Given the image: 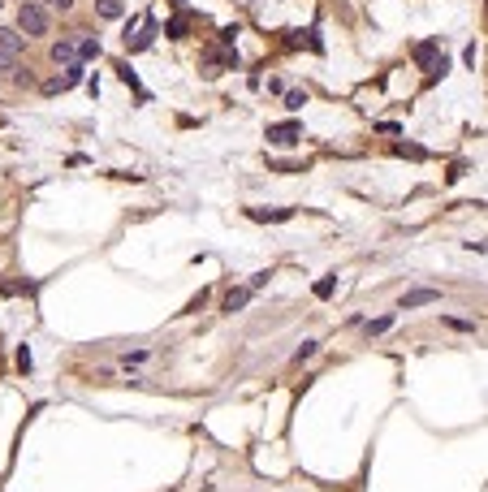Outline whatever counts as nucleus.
I'll list each match as a JSON object with an SVG mask.
<instances>
[{"label": "nucleus", "mask_w": 488, "mask_h": 492, "mask_svg": "<svg viewBox=\"0 0 488 492\" xmlns=\"http://www.w3.org/2000/svg\"><path fill=\"white\" fill-rule=\"evenodd\" d=\"M48 9L44 5H35V0H26L22 5V13H18V26L26 30V39H39V35H48Z\"/></svg>", "instance_id": "nucleus-1"}, {"label": "nucleus", "mask_w": 488, "mask_h": 492, "mask_svg": "<svg viewBox=\"0 0 488 492\" xmlns=\"http://www.w3.org/2000/svg\"><path fill=\"white\" fill-rule=\"evenodd\" d=\"M298 134H303V125H298V121L268 125V143H276V147H290V143H298Z\"/></svg>", "instance_id": "nucleus-2"}, {"label": "nucleus", "mask_w": 488, "mask_h": 492, "mask_svg": "<svg viewBox=\"0 0 488 492\" xmlns=\"http://www.w3.org/2000/svg\"><path fill=\"white\" fill-rule=\"evenodd\" d=\"M52 61L56 65H74L78 61V44H74V35H65V39L52 44Z\"/></svg>", "instance_id": "nucleus-3"}, {"label": "nucleus", "mask_w": 488, "mask_h": 492, "mask_svg": "<svg viewBox=\"0 0 488 492\" xmlns=\"http://www.w3.org/2000/svg\"><path fill=\"white\" fill-rule=\"evenodd\" d=\"M22 48H26V35H18V30H9V26H5V30H0V52H9V56H18Z\"/></svg>", "instance_id": "nucleus-4"}, {"label": "nucleus", "mask_w": 488, "mask_h": 492, "mask_svg": "<svg viewBox=\"0 0 488 492\" xmlns=\"http://www.w3.org/2000/svg\"><path fill=\"white\" fill-rule=\"evenodd\" d=\"M441 294L437 290H410L406 298H402V311H410V307H428V302H437Z\"/></svg>", "instance_id": "nucleus-5"}, {"label": "nucleus", "mask_w": 488, "mask_h": 492, "mask_svg": "<svg viewBox=\"0 0 488 492\" xmlns=\"http://www.w3.org/2000/svg\"><path fill=\"white\" fill-rule=\"evenodd\" d=\"M74 44H78V61H91V56H99V39H91V35H74Z\"/></svg>", "instance_id": "nucleus-6"}, {"label": "nucleus", "mask_w": 488, "mask_h": 492, "mask_svg": "<svg viewBox=\"0 0 488 492\" xmlns=\"http://www.w3.org/2000/svg\"><path fill=\"white\" fill-rule=\"evenodd\" d=\"M432 61H437V39H428V44H420V48H415V65L432 69Z\"/></svg>", "instance_id": "nucleus-7"}, {"label": "nucleus", "mask_w": 488, "mask_h": 492, "mask_svg": "<svg viewBox=\"0 0 488 492\" xmlns=\"http://www.w3.org/2000/svg\"><path fill=\"white\" fill-rule=\"evenodd\" d=\"M95 9H99V18H109V22L126 13V9H121V0H99V5H95Z\"/></svg>", "instance_id": "nucleus-8"}, {"label": "nucleus", "mask_w": 488, "mask_h": 492, "mask_svg": "<svg viewBox=\"0 0 488 492\" xmlns=\"http://www.w3.org/2000/svg\"><path fill=\"white\" fill-rule=\"evenodd\" d=\"M247 298H251V290H233V294L225 298V311H238V307H247Z\"/></svg>", "instance_id": "nucleus-9"}, {"label": "nucleus", "mask_w": 488, "mask_h": 492, "mask_svg": "<svg viewBox=\"0 0 488 492\" xmlns=\"http://www.w3.org/2000/svg\"><path fill=\"white\" fill-rule=\"evenodd\" d=\"M303 104H307V91H290V95H286V109H290V113H298Z\"/></svg>", "instance_id": "nucleus-10"}, {"label": "nucleus", "mask_w": 488, "mask_h": 492, "mask_svg": "<svg viewBox=\"0 0 488 492\" xmlns=\"http://www.w3.org/2000/svg\"><path fill=\"white\" fill-rule=\"evenodd\" d=\"M0 74H18V56H9V52H0Z\"/></svg>", "instance_id": "nucleus-11"}, {"label": "nucleus", "mask_w": 488, "mask_h": 492, "mask_svg": "<svg viewBox=\"0 0 488 492\" xmlns=\"http://www.w3.org/2000/svg\"><path fill=\"white\" fill-rule=\"evenodd\" d=\"M394 324V315H385V320H376V324H367V333H385Z\"/></svg>", "instance_id": "nucleus-12"}, {"label": "nucleus", "mask_w": 488, "mask_h": 492, "mask_svg": "<svg viewBox=\"0 0 488 492\" xmlns=\"http://www.w3.org/2000/svg\"><path fill=\"white\" fill-rule=\"evenodd\" d=\"M48 9H61L65 13V9H74V0H48Z\"/></svg>", "instance_id": "nucleus-13"}]
</instances>
